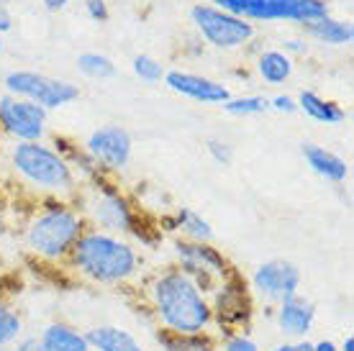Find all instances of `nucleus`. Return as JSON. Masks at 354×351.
<instances>
[{"label": "nucleus", "mask_w": 354, "mask_h": 351, "mask_svg": "<svg viewBox=\"0 0 354 351\" xmlns=\"http://www.w3.org/2000/svg\"><path fill=\"white\" fill-rule=\"evenodd\" d=\"M136 290L160 331L177 336L213 331L208 292L175 264L142 274L136 282Z\"/></svg>", "instance_id": "f257e3e1"}, {"label": "nucleus", "mask_w": 354, "mask_h": 351, "mask_svg": "<svg viewBox=\"0 0 354 351\" xmlns=\"http://www.w3.org/2000/svg\"><path fill=\"white\" fill-rule=\"evenodd\" d=\"M64 269L95 287H129L144 274V256L129 238L85 229Z\"/></svg>", "instance_id": "f03ea898"}, {"label": "nucleus", "mask_w": 354, "mask_h": 351, "mask_svg": "<svg viewBox=\"0 0 354 351\" xmlns=\"http://www.w3.org/2000/svg\"><path fill=\"white\" fill-rule=\"evenodd\" d=\"M85 229V216L75 202L46 198L24 229V246L41 264L64 267Z\"/></svg>", "instance_id": "7ed1b4c3"}, {"label": "nucleus", "mask_w": 354, "mask_h": 351, "mask_svg": "<svg viewBox=\"0 0 354 351\" xmlns=\"http://www.w3.org/2000/svg\"><path fill=\"white\" fill-rule=\"evenodd\" d=\"M10 167L28 187L44 193L46 198L75 200L80 193L77 172L44 141H16L10 146Z\"/></svg>", "instance_id": "20e7f679"}, {"label": "nucleus", "mask_w": 354, "mask_h": 351, "mask_svg": "<svg viewBox=\"0 0 354 351\" xmlns=\"http://www.w3.org/2000/svg\"><path fill=\"white\" fill-rule=\"evenodd\" d=\"M85 216L88 229L106 231L115 236H142L139 234V216L131 200L121 190H115V184H108L103 177L95 180V187L90 190L88 200H80L77 205Z\"/></svg>", "instance_id": "39448f33"}, {"label": "nucleus", "mask_w": 354, "mask_h": 351, "mask_svg": "<svg viewBox=\"0 0 354 351\" xmlns=\"http://www.w3.org/2000/svg\"><path fill=\"white\" fill-rule=\"evenodd\" d=\"M213 313V334H231V331H249L257 313V303L249 292L247 280L239 272L229 274L208 292Z\"/></svg>", "instance_id": "423d86ee"}, {"label": "nucleus", "mask_w": 354, "mask_h": 351, "mask_svg": "<svg viewBox=\"0 0 354 351\" xmlns=\"http://www.w3.org/2000/svg\"><path fill=\"white\" fill-rule=\"evenodd\" d=\"M213 8L226 10L244 21H298L313 23L328 16L326 0H208Z\"/></svg>", "instance_id": "0eeeda50"}, {"label": "nucleus", "mask_w": 354, "mask_h": 351, "mask_svg": "<svg viewBox=\"0 0 354 351\" xmlns=\"http://www.w3.org/2000/svg\"><path fill=\"white\" fill-rule=\"evenodd\" d=\"M172 264L180 267L187 277H193L205 292H211L218 282H223L229 274H234V264L226 259L213 241H172Z\"/></svg>", "instance_id": "6e6552de"}, {"label": "nucleus", "mask_w": 354, "mask_h": 351, "mask_svg": "<svg viewBox=\"0 0 354 351\" xmlns=\"http://www.w3.org/2000/svg\"><path fill=\"white\" fill-rule=\"evenodd\" d=\"M6 93L13 97H24V100H31L36 106H41L49 113V111H57V108H64L75 103L80 97V88L75 82H67V79H57V77H46V75H39V72H28V70H16L8 72L6 79Z\"/></svg>", "instance_id": "1a4fd4ad"}, {"label": "nucleus", "mask_w": 354, "mask_h": 351, "mask_svg": "<svg viewBox=\"0 0 354 351\" xmlns=\"http://www.w3.org/2000/svg\"><path fill=\"white\" fill-rule=\"evenodd\" d=\"M247 285L254 303H265V305L274 307L277 303L301 292L303 274L298 264L288 262V259H267L249 274Z\"/></svg>", "instance_id": "9d476101"}, {"label": "nucleus", "mask_w": 354, "mask_h": 351, "mask_svg": "<svg viewBox=\"0 0 354 351\" xmlns=\"http://www.w3.org/2000/svg\"><path fill=\"white\" fill-rule=\"evenodd\" d=\"M190 18H193L198 34L216 49H239L254 39V23L231 16L226 10L213 8L208 3L195 6L190 10Z\"/></svg>", "instance_id": "9b49d317"}, {"label": "nucleus", "mask_w": 354, "mask_h": 351, "mask_svg": "<svg viewBox=\"0 0 354 351\" xmlns=\"http://www.w3.org/2000/svg\"><path fill=\"white\" fill-rule=\"evenodd\" d=\"M46 113L41 106L13 95H0V131L13 141H44Z\"/></svg>", "instance_id": "f8f14e48"}, {"label": "nucleus", "mask_w": 354, "mask_h": 351, "mask_svg": "<svg viewBox=\"0 0 354 351\" xmlns=\"http://www.w3.org/2000/svg\"><path fill=\"white\" fill-rule=\"evenodd\" d=\"M85 151L103 175L106 172H121L131 162L133 139L124 126L108 123V126H100L90 133L88 141H85Z\"/></svg>", "instance_id": "ddd939ff"}, {"label": "nucleus", "mask_w": 354, "mask_h": 351, "mask_svg": "<svg viewBox=\"0 0 354 351\" xmlns=\"http://www.w3.org/2000/svg\"><path fill=\"white\" fill-rule=\"evenodd\" d=\"M272 318L285 341H301V339H308V334L316 325V305L298 292V295L277 303Z\"/></svg>", "instance_id": "4468645a"}, {"label": "nucleus", "mask_w": 354, "mask_h": 351, "mask_svg": "<svg viewBox=\"0 0 354 351\" xmlns=\"http://www.w3.org/2000/svg\"><path fill=\"white\" fill-rule=\"evenodd\" d=\"M165 85L172 93L183 97H190L195 103H205V106H223L231 95V90L223 82H216L203 75H193V72L169 70L165 72Z\"/></svg>", "instance_id": "2eb2a0df"}, {"label": "nucleus", "mask_w": 354, "mask_h": 351, "mask_svg": "<svg viewBox=\"0 0 354 351\" xmlns=\"http://www.w3.org/2000/svg\"><path fill=\"white\" fill-rule=\"evenodd\" d=\"M90 351H149L139 336L115 323H97L85 328Z\"/></svg>", "instance_id": "dca6fc26"}, {"label": "nucleus", "mask_w": 354, "mask_h": 351, "mask_svg": "<svg viewBox=\"0 0 354 351\" xmlns=\"http://www.w3.org/2000/svg\"><path fill=\"white\" fill-rule=\"evenodd\" d=\"M301 154L310 172L321 177V180H326V182L342 184L346 180V175H349V167H346L344 159L334 154V151H328L326 146H321V144H303Z\"/></svg>", "instance_id": "f3484780"}, {"label": "nucleus", "mask_w": 354, "mask_h": 351, "mask_svg": "<svg viewBox=\"0 0 354 351\" xmlns=\"http://www.w3.org/2000/svg\"><path fill=\"white\" fill-rule=\"evenodd\" d=\"M36 341L44 351H90L85 331H80L77 325L67 323V321H52L46 323L39 334Z\"/></svg>", "instance_id": "a211bd4d"}, {"label": "nucleus", "mask_w": 354, "mask_h": 351, "mask_svg": "<svg viewBox=\"0 0 354 351\" xmlns=\"http://www.w3.org/2000/svg\"><path fill=\"white\" fill-rule=\"evenodd\" d=\"M295 103H298V111H303L313 121L326 123V126H339L346 118L344 108L339 106V103H334V100L321 97L316 90H301L298 97H295Z\"/></svg>", "instance_id": "6ab92c4d"}, {"label": "nucleus", "mask_w": 354, "mask_h": 351, "mask_svg": "<svg viewBox=\"0 0 354 351\" xmlns=\"http://www.w3.org/2000/svg\"><path fill=\"white\" fill-rule=\"evenodd\" d=\"M169 231L185 241H213V226L193 208H177L167 218Z\"/></svg>", "instance_id": "aec40b11"}, {"label": "nucleus", "mask_w": 354, "mask_h": 351, "mask_svg": "<svg viewBox=\"0 0 354 351\" xmlns=\"http://www.w3.org/2000/svg\"><path fill=\"white\" fill-rule=\"evenodd\" d=\"M154 341L160 351H218V336L213 334H195V336H177L154 328Z\"/></svg>", "instance_id": "412c9836"}, {"label": "nucleus", "mask_w": 354, "mask_h": 351, "mask_svg": "<svg viewBox=\"0 0 354 351\" xmlns=\"http://www.w3.org/2000/svg\"><path fill=\"white\" fill-rule=\"evenodd\" d=\"M306 34L313 36L316 41L328 46H344L352 44L354 39V26L349 21H339V18H321V21H313V23H306Z\"/></svg>", "instance_id": "4be33fe9"}, {"label": "nucleus", "mask_w": 354, "mask_h": 351, "mask_svg": "<svg viewBox=\"0 0 354 351\" xmlns=\"http://www.w3.org/2000/svg\"><path fill=\"white\" fill-rule=\"evenodd\" d=\"M26 336V321L8 298L0 295V349L10 351Z\"/></svg>", "instance_id": "5701e85b"}, {"label": "nucleus", "mask_w": 354, "mask_h": 351, "mask_svg": "<svg viewBox=\"0 0 354 351\" xmlns=\"http://www.w3.org/2000/svg\"><path fill=\"white\" fill-rule=\"evenodd\" d=\"M257 75L265 79L267 85H283V82H288L292 77L290 54L280 52V49L262 52L257 59Z\"/></svg>", "instance_id": "b1692460"}, {"label": "nucleus", "mask_w": 354, "mask_h": 351, "mask_svg": "<svg viewBox=\"0 0 354 351\" xmlns=\"http://www.w3.org/2000/svg\"><path fill=\"white\" fill-rule=\"evenodd\" d=\"M223 111L236 118H249V115H262L270 111V97L265 95H244V97H229L223 103Z\"/></svg>", "instance_id": "393cba45"}, {"label": "nucleus", "mask_w": 354, "mask_h": 351, "mask_svg": "<svg viewBox=\"0 0 354 351\" xmlns=\"http://www.w3.org/2000/svg\"><path fill=\"white\" fill-rule=\"evenodd\" d=\"M77 67L85 77L90 79H111L115 75V64L113 59H108L106 54L97 52H85L77 57Z\"/></svg>", "instance_id": "a878e982"}, {"label": "nucleus", "mask_w": 354, "mask_h": 351, "mask_svg": "<svg viewBox=\"0 0 354 351\" xmlns=\"http://www.w3.org/2000/svg\"><path fill=\"white\" fill-rule=\"evenodd\" d=\"M133 75L142 82L154 85V82L165 79V67H162V61H157L149 54H139V57H133Z\"/></svg>", "instance_id": "bb28decb"}, {"label": "nucleus", "mask_w": 354, "mask_h": 351, "mask_svg": "<svg viewBox=\"0 0 354 351\" xmlns=\"http://www.w3.org/2000/svg\"><path fill=\"white\" fill-rule=\"evenodd\" d=\"M218 351H262V346L249 331H231L218 336Z\"/></svg>", "instance_id": "cd10ccee"}, {"label": "nucleus", "mask_w": 354, "mask_h": 351, "mask_svg": "<svg viewBox=\"0 0 354 351\" xmlns=\"http://www.w3.org/2000/svg\"><path fill=\"white\" fill-rule=\"evenodd\" d=\"M205 151H208V157H211L218 167H231V164H234V146L226 144V141L208 139L205 141Z\"/></svg>", "instance_id": "c85d7f7f"}, {"label": "nucleus", "mask_w": 354, "mask_h": 351, "mask_svg": "<svg viewBox=\"0 0 354 351\" xmlns=\"http://www.w3.org/2000/svg\"><path fill=\"white\" fill-rule=\"evenodd\" d=\"M85 10H88V16L97 23H106L111 13H108V6L106 0H85Z\"/></svg>", "instance_id": "c756f323"}, {"label": "nucleus", "mask_w": 354, "mask_h": 351, "mask_svg": "<svg viewBox=\"0 0 354 351\" xmlns=\"http://www.w3.org/2000/svg\"><path fill=\"white\" fill-rule=\"evenodd\" d=\"M270 111L290 115L298 111V103H295V97H290V95H274V97H270Z\"/></svg>", "instance_id": "7c9ffc66"}, {"label": "nucleus", "mask_w": 354, "mask_h": 351, "mask_svg": "<svg viewBox=\"0 0 354 351\" xmlns=\"http://www.w3.org/2000/svg\"><path fill=\"white\" fill-rule=\"evenodd\" d=\"M270 351H313V341H308V339H301V341H283V343H274Z\"/></svg>", "instance_id": "2f4dec72"}, {"label": "nucleus", "mask_w": 354, "mask_h": 351, "mask_svg": "<svg viewBox=\"0 0 354 351\" xmlns=\"http://www.w3.org/2000/svg\"><path fill=\"white\" fill-rule=\"evenodd\" d=\"M10 351H44V349L39 346L36 336H24V339H21V341H18Z\"/></svg>", "instance_id": "473e14b6"}, {"label": "nucleus", "mask_w": 354, "mask_h": 351, "mask_svg": "<svg viewBox=\"0 0 354 351\" xmlns=\"http://www.w3.org/2000/svg\"><path fill=\"white\" fill-rule=\"evenodd\" d=\"M10 26H13V21H10V13H8V8L3 6V0H0V34L10 31Z\"/></svg>", "instance_id": "72a5a7b5"}, {"label": "nucleus", "mask_w": 354, "mask_h": 351, "mask_svg": "<svg viewBox=\"0 0 354 351\" xmlns=\"http://www.w3.org/2000/svg\"><path fill=\"white\" fill-rule=\"evenodd\" d=\"M313 351H339V343L331 339H319V341H313Z\"/></svg>", "instance_id": "f704fd0d"}, {"label": "nucleus", "mask_w": 354, "mask_h": 351, "mask_svg": "<svg viewBox=\"0 0 354 351\" xmlns=\"http://www.w3.org/2000/svg\"><path fill=\"white\" fill-rule=\"evenodd\" d=\"M41 3H44L46 10H62L64 6L70 3V0H41Z\"/></svg>", "instance_id": "c9c22d12"}, {"label": "nucleus", "mask_w": 354, "mask_h": 351, "mask_svg": "<svg viewBox=\"0 0 354 351\" xmlns=\"http://www.w3.org/2000/svg\"><path fill=\"white\" fill-rule=\"evenodd\" d=\"M339 351H354V336L346 334L344 339H342V343H339Z\"/></svg>", "instance_id": "e433bc0d"}, {"label": "nucleus", "mask_w": 354, "mask_h": 351, "mask_svg": "<svg viewBox=\"0 0 354 351\" xmlns=\"http://www.w3.org/2000/svg\"><path fill=\"white\" fill-rule=\"evenodd\" d=\"M285 49H288V52H306L303 41H295V39H292V41H285ZM288 52H285V54H288Z\"/></svg>", "instance_id": "4c0bfd02"}, {"label": "nucleus", "mask_w": 354, "mask_h": 351, "mask_svg": "<svg viewBox=\"0 0 354 351\" xmlns=\"http://www.w3.org/2000/svg\"><path fill=\"white\" fill-rule=\"evenodd\" d=\"M0 49H3V44H0Z\"/></svg>", "instance_id": "58836bf2"}, {"label": "nucleus", "mask_w": 354, "mask_h": 351, "mask_svg": "<svg viewBox=\"0 0 354 351\" xmlns=\"http://www.w3.org/2000/svg\"><path fill=\"white\" fill-rule=\"evenodd\" d=\"M0 351H3V349H0Z\"/></svg>", "instance_id": "ea45409f"}]
</instances>
